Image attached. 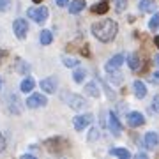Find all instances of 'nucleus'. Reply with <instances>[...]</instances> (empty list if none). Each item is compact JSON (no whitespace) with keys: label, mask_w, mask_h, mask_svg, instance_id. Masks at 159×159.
<instances>
[{"label":"nucleus","mask_w":159,"mask_h":159,"mask_svg":"<svg viewBox=\"0 0 159 159\" xmlns=\"http://www.w3.org/2000/svg\"><path fill=\"white\" fill-rule=\"evenodd\" d=\"M119 32V27L113 20H101L92 25V34L96 35L101 43H110L115 39V35Z\"/></svg>","instance_id":"1"},{"label":"nucleus","mask_w":159,"mask_h":159,"mask_svg":"<svg viewBox=\"0 0 159 159\" xmlns=\"http://www.w3.org/2000/svg\"><path fill=\"white\" fill-rule=\"evenodd\" d=\"M44 147L50 154H55V156H60L69 148V142L62 136H55V138H48L44 142Z\"/></svg>","instance_id":"2"},{"label":"nucleus","mask_w":159,"mask_h":159,"mask_svg":"<svg viewBox=\"0 0 159 159\" xmlns=\"http://www.w3.org/2000/svg\"><path fill=\"white\" fill-rule=\"evenodd\" d=\"M64 101L67 102L73 110H83L89 106V102L81 96H76V94H64Z\"/></svg>","instance_id":"3"},{"label":"nucleus","mask_w":159,"mask_h":159,"mask_svg":"<svg viewBox=\"0 0 159 159\" xmlns=\"http://www.w3.org/2000/svg\"><path fill=\"white\" fill-rule=\"evenodd\" d=\"M29 18H32L35 23H44L46 18H48V7L44 6H37V7H32V9H29Z\"/></svg>","instance_id":"4"},{"label":"nucleus","mask_w":159,"mask_h":159,"mask_svg":"<svg viewBox=\"0 0 159 159\" xmlns=\"http://www.w3.org/2000/svg\"><path fill=\"white\" fill-rule=\"evenodd\" d=\"M12 29H14V34H16L18 39H25L27 34H29V23H27V20H23V18H18L12 23Z\"/></svg>","instance_id":"5"},{"label":"nucleus","mask_w":159,"mask_h":159,"mask_svg":"<svg viewBox=\"0 0 159 159\" xmlns=\"http://www.w3.org/2000/svg\"><path fill=\"white\" fill-rule=\"evenodd\" d=\"M92 119H94V117H92L90 113L74 117V129H76V131H83L85 127H89V124L92 122Z\"/></svg>","instance_id":"6"},{"label":"nucleus","mask_w":159,"mask_h":159,"mask_svg":"<svg viewBox=\"0 0 159 159\" xmlns=\"http://www.w3.org/2000/svg\"><path fill=\"white\" fill-rule=\"evenodd\" d=\"M46 97L43 94H32V96L27 99V106L29 108H39V106H46Z\"/></svg>","instance_id":"7"},{"label":"nucleus","mask_w":159,"mask_h":159,"mask_svg":"<svg viewBox=\"0 0 159 159\" xmlns=\"http://www.w3.org/2000/svg\"><path fill=\"white\" fill-rule=\"evenodd\" d=\"M127 124L131 127H140L145 124V117L140 111H131V113H127Z\"/></svg>","instance_id":"8"},{"label":"nucleus","mask_w":159,"mask_h":159,"mask_svg":"<svg viewBox=\"0 0 159 159\" xmlns=\"http://www.w3.org/2000/svg\"><path fill=\"white\" fill-rule=\"evenodd\" d=\"M108 125H110V129H111V133H113L115 136H119L120 134V131H122V125H120V120L119 117L111 111V113L108 115Z\"/></svg>","instance_id":"9"},{"label":"nucleus","mask_w":159,"mask_h":159,"mask_svg":"<svg viewBox=\"0 0 159 159\" xmlns=\"http://www.w3.org/2000/svg\"><path fill=\"white\" fill-rule=\"evenodd\" d=\"M125 57L122 55V53H119V55H115V57H111V60H110L108 64H106V71L108 73H111V71H117V69L124 64Z\"/></svg>","instance_id":"10"},{"label":"nucleus","mask_w":159,"mask_h":159,"mask_svg":"<svg viewBox=\"0 0 159 159\" xmlns=\"http://www.w3.org/2000/svg\"><path fill=\"white\" fill-rule=\"evenodd\" d=\"M41 89L48 94H53V92L57 90V81L55 78H46V80H41Z\"/></svg>","instance_id":"11"},{"label":"nucleus","mask_w":159,"mask_h":159,"mask_svg":"<svg viewBox=\"0 0 159 159\" xmlns=\"http://www.w3.org/2000/svg\"><path fill=\"white\" fill-rule=\"evenodd\" d=\"M157 145H159L157 133H147V134H145V147L147 148H156Z\"/></svg>","instance_id":"12"},{"label":"nucleus","mask_w":159,"mask_h":159,"mask_svg":"<svg viewBox=\"0 0 159 159\" xmlns=\"http://www.w3.org/2000/svg\"><path fill=\"white\" fill-rule=\"evenodd\" d=\"M133 89H134V96H136L138 99H143V97L147 96V89H145V83H143V81H140V80H136V81L133 83Z\"/></svg>","instance_id":"13"},{"label":"nucleus","mask_w":159,"mask_h":159,"mask_svg":"<svg viewBox=\"0 0 159 159\" xmlns=\"http://www.w3.org/2000/svg\"><path fill=\"white\" fill-rule=\"evenodd\" d=\"M85 0H74V2H71L69 4V12L71 14H78V12H81L83 9H85Z\"/></svg>","instance_id":"14"},{"label":"nucleus","mask_w":159,"mask_h":159,"mask_svg":"<svg viewBox=\"0 0 159 159\" xmlns=\"http://www.w3.org/2000/svg\"><path fill=\"white\" fill-rule=\"evenodd\" d=\"M138 7H140V11L142 12H154L156 11V4H154V0H142Z\"/></svg>","instance_id":"15"},{"label":"nucleus","mask_w":159,"mask_h":159,"mask_svg":"<svg viewBox=\"0 0 159 159\" xmlns=\"http://www.w3.org/2000/svg\"><path fill=\"white\" fill-rule=\"evenodd\" d=\"M85 92L89 94V96H92V97H99V94H101V90H99V87H97L96 81L87 83V85H85Z\"/></svg>","instance_id":"16"},{"label":"nucleus","mask_w":159,"mask_h":159,"mask_svg":"<svg viewBox=\"0 0 159 159\" xmlns=\"http://www.w3.org/2000/svg\"><path fill=\"white\" fill-rule=\"evenodd\" d=\"M108 152H110V156H117V157H122V159L131 157V152L127 148H110Z\"/></svg>","instance_id":"17"},{"label":"nucleus","mask_w":159,"mask_h":159,"mask_svg":"<svg viewBox=\"0 0 159 159\" xmlns=\"http://www.w3.org/2000/svg\"><path fill=\"white\" fill-rule=\"evenodd\" d=\"M108 9H110V4L106 0H102V2H99V4H96V6L92 7V12H96V14H104V12H108Z\"/></svg>","instance_id":"18"},{"label":"nucleus","mask_w":159,"mask_h":159,"mask_svg":"<svg viewBox=\"0 0 159 159\" xmlns=\"http://www.w3.org/2000/svg\"><path fill=\"white\" fill-rule=\"evenodd\" d=\"M140 57H138L136 53H131L129 57H127V64H129V67L133 69V71H138L140 69Z\"/></svg>","instance_id":"19"},{"label":"nucleus","mask_w":159,"mask_h":159,"mask_svg":"<svg viewBox=\"0 0 159 159\" xmlns=\"http://www.w3.org/2000/svg\"><path fill=\"white\" fill-rule=\"evenodd\" d=\"M34 87H35V81L30 78V76H27V78L21 81V87H20V89H21V92H32Z\"/></svg>","instance_id":"20"},{"label":"nucleus","mask_w":159,"mask_h":159,"mask_svg":"<svg viewBox=\"0 0 159 159\" xmlns=\"http://www.w3.org/2000/svg\"><path fill=\"white\" fill-rule=\"evenodd\" d=\"M39 41H41V44H50L51 41H53V34H51L50 30H43L39 35Z\"/></svg>","instance_id":"21"},{"label":"nucleus","mask_w":159,"mask_h":159,"mask_svg":"<svg viewBox=\"0 0 159 159\" xmlns=\"http://www.w3.org/2000/svg\"><path fill=\"white\" fill-rule=\"evenodd\" d=\"M85 76H87L85 69H76V71L73 73V78H74V81H76V83H81V81L85 80Z\"/></svg>","instance_id":"22"},{"label":"nucleus","mask_w":159,"mask_h":159,"mask_svg":"<svg viewBox=\"0 0 159 159\" xmlns=\"http://www.w3.org/2000/svg\"><path fill=\"white\" fill-rule=\"evenodd\" d=\"M148 29L150 30H157L159 29V12H156V14L150 18V21H148Z\"/></svg>","instance_id":"23"},{"label":"nucleus","mask_w":159,"mask_h":159,"mask_svg":"<svg viewBox=\"0 0 159 159\" xmlns=\"http://www.w3.org/2000/svg\"><path fill=\"white\" fill-rule=\"evenodd\" d=\"M64 66H67V67H78L80 66V60H76V58H71V57H64Z\"/></svg>","instance_id":"24"},{"label":"nucleus","mask_w":159,"mask_h":159,"mask_svg":"<svg viewBox=\"0 0 159 159\" xmlns=\"http://www.w3.org/2000/svg\"><path fill=\"white\" fill-rule=\"evenodd\" d=\"M96 140H99V129L97 127H92L90 133H89V142H96Z\"/></svg>","instance_id":"25"},{"label":"nucleus","mask_w":159,"mask_h":159,"mask_svg":"<svg viewBox=\"0 0 159 159\" xmlns=\"http://www.w3.org/2000/svg\"><path fill=\"white\" fill-rule=\"evenodd\" d=\"M110 80H111L113 83H120V81H122V74H120L119 71H111V73H110Z\"/></svg>","instance_id":"26"},{"label":"nucleus","mask_w":159,"mask_h":159,"mask_svg":"<svg viewBox=\"0 0 159 159\" xmlns=\"http://www.w3.org/2000/svg\"><path fill=\"white\" fill-rule=\"evenodd\" d=\"M9 7H11V0H0V11L2 12L9 11Z\"/></svg>","instance_id":"27"},{"label":"nucleus","mask_w":159,"mask_h":159,"mask_svg":"<svg viewBox=\"0 0 159 159\" xmlns=\"http://www.w3.org/2000/svg\"><path fill=\"white\" fill-rule=\"evenodd\" d=\"M115 9L119 12H122L125 9V0H115Z\"/></svg>","instance_id":"28"},{"label":"nucleus","mask_w":159,"mask_h":159,"mask_svg":"<svg viewBox=\"0 0 159 159\" xmlns=\"http://www.w3.org/2000/svg\"><path fill=\"white\" fill-rule=\"evenodd\" d=\"M152 110L156 111V113H159V96H156L152 99Z\"/></svg>","instance_id":"29"},{"label":"nucleus","mask_w":159,"mask_h":159,"mask_svg":"<svg viewBox=\"0 0 159 159\" xmlns=\"http://www.w3.org/2000/svg\"><path fill=\"white\" fill-rule=\"evenodd\" d=\"M101 83H102V89H106V94H108V97H110V99H115V92L111 90V89H108V85H106L104 81H101Z\"/></svg>","instance_id":"30"},{"label":"nucleus","mask_w":159,"mask_h":159,"mask_svg":"<svg viewBox=\"0 0 159 159\" xmlns=\"http://www.w3.org/2000/svg\"><path fill=\"white\" fill-rule=\"evenodd\" d=\"M7 55H9V53H7V51H6V50H0V64L4 62V58H6V57H7Z\"/></svg>","instance_id":"31"},{"label":"nucleus","mask_w":159,"mask_h":159,"mask_svg":"<svg viewBox=\"0 0 159 159\" xmlns=\"http://www.w3.org/2000/svg\"><path fill=\"white\" fill-rule=\"evenodd\" d=\"M4 148H6V140H4V136H2V134H0V152H2Z\"/></svg>","instance_id":"32"},{"label":"nucleus","mask_w":159,"mask_h":159,"mask_svg":"<svg viewBox=\"0 0 159 159\" xmlns=\"http://www.w3.org/2000/svg\"><path fill=\"white\" fill-rule=\"evenodd\" d=\"M69 4V0H57V6H60V7H66Z\"/></svg>","instance_id":"33"},{"label":"nucleus","mask_w":159,"mask_h":159,"mask_svg":"<svg viewBox=\"0 0 159 159\" xmlns=\"http://www.w3.org/2000/svg\"><path fill=\"white\" fill-rule=\"evenodd\" d=\"M150 80H152V81H156V83H159V71H156V73L152 74V78H150Z\"/></svg>","instance_id":"34"},{"label":"nucleus","mask_w":159,"mask_h":159,"mask_svg":"<svg viewBox=\"0 0 159 159\" xmlns=\"http://www.w3.org/2000/svg\"><path fill=\"white\" fill-rule=\"evenodd\" d=\"M154 43H156V46L159 48V35H156V39H154Z\"/></svg>","instance_id":"35"},{"label":"nucleus","mask_w":159,"mask_h":159,"mask_svg":"<svg viewBox=\"0 0 159 159\" xmlns=\"http://www.w3.org/2000/svg\"><path fill=\"white\" fill-rule=\"evenodd\" d=\"M156 64H157V66H159V53H157V55H156Z\"/></svg>","instance_id":"36"},{"label":"nucleus","mask_w":159,"mask_h":159,"mask_svg":"<svg viewBox=\"0 0 159 159\" xmlns=\"http://www.w3.org/2000/svg\"><path fill=\"white\" fill-rule=\"evenodd\" d=\"M32 2H34V4H41V2H43V0H32Z\"/></svg>","instance_id":"37"},{"label":"nucleus","mask_w":159,"mask_h":159,"mask_svg":"<svg viewBox=\"0 0 159 159\" xmlns=\"http://www.w3.org/2000/svg\"><path fill=\"white\" fill-rule=\"evenodd\" d=\"M0 87H2V80H0Z\"/></svg>","instance_id":"38"}]
</instances>
